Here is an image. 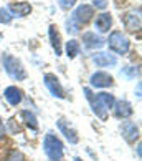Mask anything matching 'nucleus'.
I'll list each match as a JSON object with an SVG mask.
<instances>
[{"instance_id": "obj_1", "label": "nucleus", "mask_w": 142, "mask_h": 161, "mask_svg": "<svg viewBox=\"0 0 142 161\" xmlns=\"http://www.w3.org/2000/svg\"><path fill=\"white\" fill-rule=\"evenodd\" d=\"M106 45L112 55L114 53L116 55H127L131 50V38L122 30H112L109 32V37L106 38Z\"/></svg>"}, {"instance_id": "obj_2", "label": "nucleus", "mask_w": 142, "mask_h": 161, "mask_svg": "<svg viewBox=\"0 0 142 161\" xmlns=\"http://www.w3.org/2000/svg\"><path fill=\"white\" fill-rule=\"evenodd\" d=\"M2 65H3L5 73H7L12 80H15V81L27 80L28 73H27V70H25V67H23L20 58L10 55V53H5V55L2 57Z\"/></svg>"}, {"instance_id": "obj_3", "label": "nucleus", "mask_w": 142, "mask_h": 161, "mask_svg": "<svg viewBox=\"0 0 142 161\" xmlns=\"http://www.w3.org/2000/svg\"><path fill=\"white\" fill-rule=\"evenodd\" d=\"M43 150L46 153L51 161H60L64 154V150H63V143L61 140L58 138L55 133H46L45 135V140H43Z\"/></svg>"}, {"instance_id": "obj_4", "label": "nucleus", "mask_w": 142, "mask_h": 161, "mask_svg": "<svg viewBox=\"0 0 142 161\" xmlns=\"http://www.w3.org/2000/svg\"><path fill=\"white\" fill-rule=\"evenodd\" d=\"M94 15H96V10L93 8V5H89V3H81V5H78V7L73 10L71 19L78 23L79 27H84V25H88V23L94 19Z\"/></svg>"}, {"instance_id": "obj_5", "label": "nucleus", "mask_w": 142, "mask_h": 161, "mask_svg": "<svg viewBox=\"0 0 142 161\" xmlns=\"http://www.w3.org/2000/svg\"><path fill=\"white\" fill-rule=\"evenodd\" d=\"M7 12L10 14L12 19H25L32 14V3L30 2H25V0H13V2H8L7 3Z\"/></svg>"}, {"instance_id": "obj_6", "label": "nucleus", "mask_w": 142, "mask_h": 161, "mask_svg": "<svg viewBox=\"0 0 142 161\" xmlns=\"http://www.w3.org/2000/svg\"><path fill=\"white\" fill-rule=\"evenodd\" d=\"M43 83H45L46 90H48L55 98H60V100L66 98L64 88H63V85H61L60 78H58L55 73H45V75H43Z\"/></svg>"}, {"instance_id": "obj_7", "label": "nucleus", "mask_w": 142, "mask_h": 161, "mask_svg": "<svg viewBox=\"0 0 142 161\" xmlns=\"http://www.w3.org/2000/svg\"><path fill=\"white\" fill-rule=\"evenodd\" d=\"M91 62L99 68H112L117 65V57L112 55L111 52H103L98 50L91 55Z\"/></svg>"}, {"instance_id": "obj_8", "label": "nucleus", "mask_w": 142, "mask_h": 161, "mask_svg": "<svg viewBox=\"0 0 142 161\" xmlns=\"http://www.w3.org/2000/svg\"><path fill=\"white\" fill-rule=\"evenodd\" d=\"M112 83H114L112 75L108 73V71H104V70H98V71H94V73L89 76V85H91L93 88L104 90V88L112 86Z\"/></svg>"}, {"instance_id": "obj_9", "label": "nucleus", "mask_w": 142, "mask_h": 161, "mask_svg": "<svg viewBox=\"0 0 142 161\" xmlns=\"http://www.w3.org/2000/svg\"><path fill=\"white\" fill-rule=\"evenodd\" d=\"M83 92H84V95H86V98H88V101H89V105H91V110H93V113L96 115L98 118H101V120L104 121L106 118H108V110L104 108V106L98 101V98H96V93H93V90L89 86H84L83 88Z\"/></svg>"}, {"instance_id": "obj_10", "label": "nucleus", "mask_w": 142, "mask_h": 161, "mask_svg": "<svg viewBox=\"0 0 142 161\" xmlns=\"http://www.w3.org/2000/svg\"><path fill=\"white\" fill-rule=\"evenodd\" d=\"M81 42L88 50H101L106 45V40L96 32H84L81 35Z\"/></svg>"}, {"instance_id": "obj_11", "label": "nucleus", "mask_w": 142, "mask_h": 161, "mask_svg": "<svg viewBox=\"0 0 142 161\" xmlns=\"http://www.w3.org/2000/svg\"><path fill=\"white\" fill-rule=\"evenodd\" d=\"M121 22L124 28L129 32V33H135L140 30V15L139 12L135 14V12H124L121 15Z\"/></svg>"}, {"instance_id": "obj_12", "label": "nucleus", "mask_w": 142, "mask_h": 161, "mask_svg": "<svg viewBox=\"0 0 142 161\" xmlns=\"http://www.w3.org/2000/svg\"><path fill=\"white\" fill-rule=\"evenodd\" d=\"M56 126L58 130L61 131V133L64 135V138H66L71 145H76V143L79 141V136H78V131L74 130V126L71 125L66 118H58V121H56Z\"/></svg>"}, {"instance_id": "obj_13", "label": "nucleus", "mask_w": 142, "mask_h": 161, "mask_svg": "<svg viewBox=\"0 0 142 161\" xmlns=\"http://www.w3.org/2000/svg\"><path fill=\"white\" fill-rule=\"evenodd\" d=\"M48 40H50V45H51L53 52H55V55L61 57L63 55V40H61V33L55 23H51L48 27Z\"/></svg>"}, {"instance_id": "obj_14", "label": "nucleus", "mask_w": 142, "mask_h": 161, "mask_svg": "<svg viewBox=\"0 0 142 161\" xmlns=\"http://www.w3.org/2000/svg\"><path fill=\"white\" fill-rule=\"evenodd\" d=\"M119 130H121L122 138L126 140L127 143H135L139 140L140 131H139V126L135 123H132V121H122Z\"/></svg>"}, {"instance_id": "obj_15", "label": "nucleus", "mask_w": 142, "mask_h": 161, "mask_svg": "<svg viewBox=\"0 0 142 161\" xmlns=\"http://www.w3.org/2000/svg\"><path fill=\"white\" fill-rule=\"evenodd\" d=\"M112 110H114V116L119 118V120H126V118L132 116V113H134V108H132L131 101H127L124 98L122 100H116Z\"/></svg>"}, {"instance_id": "obj_16", "label": "nucleus", "mask_w": 142, "mask_h": 161, "mask_svg": "<svg viewBox=\"0 0 142 161\" xmlns=\"http://www.w3.org/2000/svg\"><path fill=\"white\" fill-rule=\"evenodd\" d=\"M94 28L99 33H109V30L112 28V15L111 12H101L96 15L94 19Z\"/></svg>"}, {"instance_id": "obj_17", "label": "nucleus", "mask_w": 142, "mask_h": 161, "mask_svg": "<svg viewBox=\"0 0 142 161\" xmlns=\"http://www.w3.org/2000/svg\"><path fill=\"white\" fill-rule=\"evenodd\" d=\"M3 97L8 101L10 106H18L23 100V92L17 85H10L3 90Z\"/></svg>"}, {"instance_id": "obj_18", "label": "nucleus", "mask_w": 142, "mask_h": 161, "mask_svg": "<svg viewBox=\"0 0 142 161\" xmlns=\"http://www.w3.org/2000/svg\"><path fill=\"white\" fill-rule=\"evenodd\" d=\"M64 53L69 60H74L76 57L81 53V43L76 38H69L66 43H64Z\"/></svg>"}, {"instance_id": "obj_19", "label": "nucleus", "mask_w": 142, "mask_h": 161, "mask_svg": "<svg viewBox=\"0 0 142 161\" xmlns=\"http://www.w3.org/2000/svg\"><path fill=\"white\" fill-rule=\"evenodd\" d=\"M96 98H98V101L101 103L106 110H112V106H114V101H116V97L112 93H109V92H99V93H96Z\"/></svg>"}, {"instance_id": "obj_20", "label": "nucleus", "mask_w": 142, "mask_h": 161, "mask_svg": "<svg viewBox=\"0 0 142 161\" xmlns=\"http://www.w3.org/2000/svg\"><path fill=\"white\" fill-rule=\"evenodd\" d=\"M20 116H22V120L25 121V125H27L28 128L38 130V120H37V116H35L33 111H30V110H22V111H20Z\"/></svg>"}, {"instance_id": "obj_21", "label": "nucleus", "mask_w": 142, "mask_h": 161, "mask_svg": "<svg viewBox=\"0 0 142 161\" xmlns=\"http://www.w3.org/2000/svg\"><path fill=\"white\" fill-rule=\"evenodd\" d=\"M56 3H58V7L64 12H69L76 7V0H56Z\"/></svg>"}, {"instance_id": "obj_22", "label": "nucleus", "mask_w": 142, "mask_h": 161, "mask_svg": "<svg viewBox=\"0 0 142 161\" xmlns=\"http://www.w3.org/2000/svg\"><path fill=\"white\" fill-rule=\"evenodd\" d=\"M121 73L122 75H126L127 78H135V76H137L139 78V67H124L122 70H121Z\"/></svg>"}, {"instance_id": "obj_23", "label": "nucleus", "mask_w": 142, "mask_h": 161, "mask_svg": "<svg viewBox=\"0 0 142 161\" xmlns=\"http://www.w3.org/2000/svg\"><path fill=\"white\" fill-rule=\"evenodd\" d=\"M79 25H78V23H76L73 19H71V17H69V19L66 20V32L68 33H71V35H76V33H78L79 32Z\"/></svg>"}, {"instance_id": "obj_24", "label": "nucleus", "mask_w": 142, "mask_h": 161, "mask_svg": "<svg viewBox=\"0 0 142 161\" xmlns=\"http://www.w3.org/2000/svg\"><path fill=\"white\" fill-rule=\"evenodd\" d=\"M12 20H13V19L10 17V14L7 12V8L0 7V25H10Z\"/></svg>"}, {"instance_id": "obj_25", "label": "nucleus", "mask_w": 142, "mask_h": 161, "mask_svg": "<svg viewBox=\"0 0 142 161\" xmlns=\"http://www.w3.org/2000/svg\"><path fill=\"white\" fill-rule=\"evenodd\" d=\"M5 161H25V158H23V154L20 151L13 150V151H10V154L7 156V159H5Z\"/></svg>"}, {"instance_id": "obj_26", "label": "nucleus", "mask_w": 142, "mask_h": 161, "mask_svg": "<svg viewBox=\"0 0 142 161\" xmlns=\"http://www.w3.org/2000/svg\"><path fill=\"white\" fill-rule=\"evenodd\" d=\"M109 5V0H93V8L94 10H106Z\"/></svg>"}, {"instance_id": "obj_27", "label": "nucleus", "mask_w": 142, "mask_h": 161, "mask_svg": "<svg viewBox=\"0 0 142 161\" xmlns=\"http://www.w3.org/2000/svg\"><path fill=\"white\" fill-rule=\"evenodd\" d=\"M7 135V128H5V125H3V121L0 120V140L3 138V136Z\"/></svg>"}, {"instance_id": "obj_28", "label": "nucleus", "mask_w": 142, "mask_h": 161, "mask_svg": "<svg viewBox=\"0 0 142 161\" xmlns=\"http://www.w3.org/2000/svg\"><path fill=\"white\" fill-rule=\"evenodd\" d=\"M137 97H140V83H137Z\"/></svg>"}, {"instance_id": "obj_29", "label": "nucleus", "mask_w": 142, "mask_h": 161, "mask_svg": "<svg viewBox=\"0 0 142 161\" xmlns=\"http://www.w3.org/2000/svg\"><path fill=\"white\" fill-rule=\"evenodd\" d=\"M137 154H139V158H140V143L137 145Z\"/></svg>"}, {"instance_id": "obj_30", "label": "nucleus", "mask_w": 142, "mask_h": 161, "mask_svg": "<svg viewBox=\"0 0 142 161\" xmlns=\"http://www.w3.org/2000/svg\"><path fill=\"white\" fill-rule=\"evenodd\" d=\"M74 161H83L81 158H74Z\"/></svg>"}, {"instance_id": "obj_31", "label": "nucleus", "mask_w": 142, "mask_h": 161, "mask_svg": "<svg viewBox=\"0 0 142 161\" xmlns=\"http://www.w3.org/2000/svg\"><path fill=\"white\" fill-rule=\"evenodd\" d=\"M2 37H3V35H2V33H0V38H2Z\"/></svg>"}]
</instances>
